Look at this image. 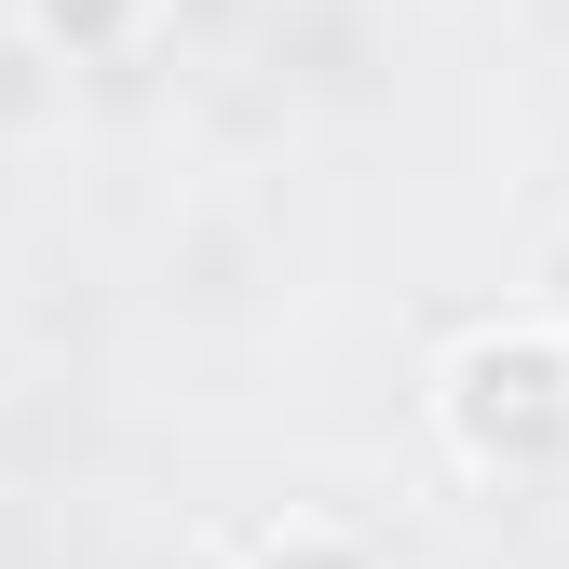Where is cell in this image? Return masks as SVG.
Returning a JSON list of instances; mask_svg holds the SVG:
<instances>
[{
  "mask_svg": "<svg viewBox=\"0 0 569 569\" xmlns=\"http://www.w3.org/2000/svg\"><path fill=\"white\" fill-rule=\"evenodd\" d=\"M14 41H28V0H0V54H14Z\"/></svg>",
  "mask_w": 569,
  "mask_h": 569,
  "instance_id": "cell-4",
  "label": "cell"
},
{
  "mask_svg": "<svg viewBox=\"0 0 569 569\" xmlns=\"http://www.w3.org/2000/svg\"><path fill=\"white\" fill-rule=\"evenodd\" d=\"M28 28L68 41V54H109V41L136 28V0H28Z\"/></svg>",
  "mask_w": 569,
  "mask_h": 569,
  "instance_id": "cell-3",
  "label": "cell"
},
{
  "mask_svg": "<svg viewBox=\"0 0 569 569\" xmlns=\"http://www.w3.org/2000/svg\"><path fill=\"white\" fill-rule=\"evenodd\" d=\"M435 435L488 488L569 475V326L556 312H502V326L448 339L435 352Z\"/></svg>",
  "mask_w": 569,
  "mask_h": 569,
  "instance_id": "cell-1",
  "label": "cell"
},
{
  "mask_svg": "<svg viewBox=\"0 0 569 569\" xmlns=\"http://www.w3.org/2000/svg\"><path fill=\"white\" fill-rule=\"evenodd\" d=\"M244 569H380V556L352 542V529H326V516H299V529H258Z\"/></svg>",
  "mask_w": 569,
  "mask_h": 569,
  "instance_id": "cell-2",
  "label": "cell"
}]
</instances>
